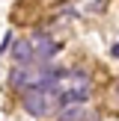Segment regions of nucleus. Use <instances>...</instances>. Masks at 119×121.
Here are the masks:
<instances>
[{
  "mask_svg": "<svg viewBox=\"0 0 119 121\" xmlns=\"http://www.w3.org/2000/svg\"><path fill=\"white\" fill-rule=\"evenodd\" d=\"M57 92L63 98V104H83L92 92V80L83 68H71V71H63L57 80Z\"/></svg>",
  "mask_w": 119,
  "mask_h": 121,
  "instance_id": "obj_2",
  "label": "nucleus"
},
{
  "mask_svg": "<svg viewBox=\"0 0 119 121\" xmlns=\"http://www.w3.org/2000/svg\"><path fill=\"white\" fill-rule=\"evenodd\" d=\"M12 62H15V65H30V62H36L30 39H18V41H12Z\"/></svg>",
  "mask_w": 119,
  "mask_h": 121,
  "instance_id": "obj_5",
  "label": "nucleus"
},
{
  "mask_svg": "<svg viewBox=\"0 0 119 121\" xmlns=\"http://www.w3.org/2000/svg\"><path fill=\"white\" fill-rule=\"evenodd\" d=\"M113 56H116V59H119V44H116V47H113Z\"/></svg>",
  "mask_w": 119,
  "mask_h": 121,
  "instance_id": "obj_6",
  "label": "nucleus"
},
{
  "mask_svg": "<svg viewBox=\"0 0 119 121\" xmlns=\"http://www.w3.org/2000/svg\"><path fill=\"white\" fill-rule=\"evenodd\" d=\"M60 121H98V115L83 104H63L60 106Z\"/></svg>",
  "mask_w": 119,
  "mask_h": 121,
  "instance_id": "obj_4",
  "label": "nucleus"
},
{
  "mask_svg": "<svg viewBox=\"0 0 119 121\" xmlns=\"http://www.w3.org/2000/svg\"><path fill=\"white\" fill-rule=\"evenodd\" d=\"M30 44H33V56H36V62H48V59L60 50V44H57L48 33H36L33 39H30Z\"/></svg>",
  "mask_w": 119,
  "mask_h": 121,
  "instance_id": "obj_3",
  "label": "nucleus"
},
{
  "mask_svg": "<svg viewBox=\"0 0 119 121\" xmlns=\"http://www.w3.org/2000/svg\"><path fill=\"white\" fill-rule=\"evenodd\" d=\"M63 71H57L51 62H30V65H15V71L9 74L12 89L27 92V89H42L48 83H54Z\"/></svg>",
  "mask_w": 119,
  "mask_h": 121,
  "instance_id": "obj_1",
  "label": "nucleus"
}]
</instances>
